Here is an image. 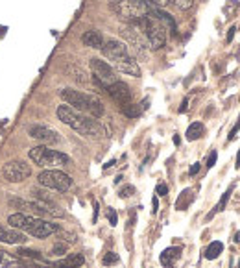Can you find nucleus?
Wrapping results in <instances>:
<instances>
[{
    "label": "nucleus",
    "mask_w": 240,
    "mask_h": 268,
    "mask_svg": "<svg viewBox=\"0 0 240 268\" xmlns=\"http://www.w3.org/2000/svg\"><path fill=\"white\" fill-rule=\"evenodd\" d=\"M109 6L120 19L126 20V25L139 22L152 8L148 4V0H111Z\"/></svg>",
    "instance_id": "5"
},
{
    "label": "nucleus",
    "mask_w": 240,
    "mask_h": 268,
    "mask_svg": "<svg viewBox=\"0 0 240 268\" xmlns=\"http://www.w3.org/2000/svg\"><path fill=\"white\" fill-rule=\"evenodd\" d=\"M198 172H200V163H194V165L190 166V176L198 174Z\"/></svg>",
    "instance_id": "37"
},
{
    "label": "nucleus",
    "mask_w": 240,
    "mask_h": 268,
    "mask_svg": "<svg viewBox=\"0 0 240 268\" xmlns=\"http://www.w3.org/2000/svg\"><path fill=\"white\" fill-rule=\"evenodd\" d=\"M102 263L106 264V266H109V264H116L118 263V255H116L115 252H109V254H106V257H104Z\"/></svg>",
    "instance_id": "29"
},
{
    "label": "nucleus",
    "mask_w": 240,
    "mask_h": 268,
    "mask_svg": "<svg viewBox=\"0 0 240 268\" xmlns=\"http://www.w3.org/2000/svg\"><path fill=\"white\" fill-rule=\"evenodd\" d=\"M135 25L139 26V30L144 34V37H146V41H148L150 44V48L152 50L163 48L164 43H166V28H164L163 22L152 13V10L144 15L139 22H135Z\"/></svg>",
    "instance_id": "4"
},
{
    "label": "nucleus",
    "mask_w": 240,
    "mask_h": 268,
    "mask_svg": "<svg viewBox=\"0 0 240 268\" xmlns=\"http://www.w3.org/2000/svg\"><path fill=\"white\" fill-rule=\"evenodd\" d=\"M179 142H181V139L178 135H174V144H179Z\"/></svg>",
    "instance_id": "41"
},
{
    "label": "nucleus",
    "mask_w": 240,
    "mask_h": 268,
    "mask_svg": "<svg viewBox=\"0 0 240 268\" xmlns=\"http://www.w3.org/2000/svg\"><path fill=\"white\" fill-rule=\"evenodd\" d=\"M168 192V187L164 185V183H161V185H157V194L159 196H164Z\"/></svg>",
    "instance_id": "35"
},
{
    "label": "nucleus",
    "mask_w": 240,
    "mask_h": 268,
    "mask_svg": "<svg viewBox=\"0 0 240 268\" xmlns=\"http://www.w3.org/2000/svg\"><path fill=\"white\" fill-rule=\"evenodd\" d=\"M240 130V120H238V124H236L235 128H233V130H231V133H229V141H233V139H235L236 137V132H238Z\"/></svg>",
    "instance_id": "36"
},
{
    "label": "nucleus",
    "mask_w": 240,
    "mask_h": 268,
    "mask_svg": "<svg viewBox=\"0 0 240 268\" xmlns=\"http://www.w3.org/2000/svg\"><path fill=\"white\" fill-rule=\"evenodd\" d=\"M10 204L22 211H30V213L37 214V216H58V218L65 216V213H63L59 207H48V205L41 204V202H37V200L28 202V200H19V198H11Z\"/></svg>",
    "instance_id": "10"
},
{
    "label": "nucleus",
    "mask_w": 240,
    "mask_h": 268,
    "mask_svg": "<svg viewBox=\"0 0 240 268\" xmlns=\"http://www.w3.org/2000/svg\"><path fill=\"white\" fill-rule=\"evenodd\" d=\"M152 205H154V213H157V209H159V200H157V196H154V200H152Z\"/></svg>",
    "instance_id": "39"
},
{
    "label": "nucleus",
    "mask_w": 240,
    "mask_h": 268,
    "mask_svg": "<svg viewBox=\"0 0 240 268\" xmlns=\"http://www.w3.org/2000/svg\"><path fill=\"white\" fill-rule=\"evenodd\" d=\"M39 185L46 187V189L52 190H59V192H65L72 187V178L65 172L58 170V168H48L43 170L37 176Z\"/></svg>",
    "instance_id": "7"
},
{
    "label": "nucleus",
    "mask_w": 240,
    "mask_h": 268,
    "mask_svg": "<svg viewBox=\"0 0 240 268\" xmlns=\"http://www.w3.org/2000/svg\"><path fill=\"white\" fill-rule=\"evenodd\" d=\"M89 65H91V70H92V80H94V83L98 87L107 89L111 83L118 82L115 74V68L111 67L109 63H106V61H102V59L98 58H92Z\"/></svg>",
    "instance_id": "9"
},
{
    "label": "nucleus",
    "mask_w": 240,
    "mask_h": 268,
    "mask_svg": "<svg viewBox=\"0 0 240 268\" xmlns=\"http://www.w3.org/2000/svg\"><path fill=\"white\" fill-rule=\"evenodd\" d=\"M152 10V13L157 17L161 22H163V26L164 28H168L170 30V34H174L176 35V32H178V26H176V20L172 19V15L170 13H166V11L163 10V8H150Z\"/></svg>",
    "instance_id": "19"
},
{
    "label": "nucleus",
    "mask_w": 240,
    "mask_h": 268,
    "mask_svg": "<svg viewBox=\"0 0 240 268\" xmlns=\"http://www.w3.org/2000/svg\"><path fill=\"white\" fill-rule=\"evenodd\" d=\"M83 263H85V257L82 254H70L58 263H54L50 268H80Z\"/></svg>",
    "instance_id": "18"
},
{
    "label": "nucleus",
    "mask_w": 240,
    "mask_h": 268,
    "mask_svg": "<svg viewBox=\"0 0 240 268\" xmlns=\"http://www.w3.org/2000/svg\"><path fill=\"white\" fill-rule=\"evenodd\" d=\"M15 264H17V257L0 248V268H15Z\"/></svg>",
    "instance_id": "25"
},
{
    "label": "nucleus",
    "mask_w": 240,
    "mask_h": 268,
    "mask_svg": "<svg viewBox=\"0 0 240 268\" xmlns=\"http://www.w3.org/2000/svg\"><path fill=\"white\" fill-rule=\"evenodd\" d=\"M185 109H187V100H185V102L181 104V107H179V111H185Z\"/></svg>",
    "instance_id": "40"
},
{
    "label": "nucleus",
    "mask_w": 240,
    "mask_h": 268,
    "mask_svg": "<svg viewBox=\"0 0 240 268\" xmlns=\"http://www.w3.org/2000/svg\"><path fill=\"white\" fill-rule=\"evenodd\" d=\"M89 115L94 118H100L104 115V104L98 96L91 94V100H89Z\"/></svg>",
    "instance_id": "20"
},
{
    "label": "nucleus",
    "mask_w": 240,
    "mask_h": 268,
    "mask_svg": "<svg viewBox=\"0 0 240 268\" xmlns=\"http://www.w3.org/2000/svg\"><path fill=\"white\" fill-rule=\"evenodd\" d=\"M179 257H181V248L179 246H172V248L164 250L163 254H161V257H159V261H161V264L164 268H172L179 261Z\"/></svg>",
    "instance_id": "17"
},
{
    "label": "nucleus",
    "mask_w": 240,
    "mask_h": 268,
    "mask_svg": "<svg viewBox=\"0 0 240 268\" xmlns=\"http://www.w3.org/2000/svg\"><path fill=\"white\" fill-rule=\"evenodd\" d=\"M28 156L35 165L43 166V168H58V166H65L70 163V157L67 154L52 150L48 147H34L28 152Z\"/></svg>",
    "instance_id": "6"
},
{
    "label": "nucleus",
    "mask_w": 240,
    "mask_h": 268,
    "mask_svg": "<svg viewBox=\"0 0 240 268\" xmlns=\"http://www.w3.org/2000/svg\"><path fill=\"white\" fill-rule=\"evenodd\" d=\"M15 257L30 259V261H43L41 252H35V250H30V248H19L17 252H15Z\"/></svg>",
    "instance_id": "22"
},
{
    "label": "nucleus",
    "mask_w": 240,
    "mask_h": 268,
    "mask_svg": "<svg viewBox=\"0 0 240 268\" xmlns=\"http://www.w3.org/2000/svg\"><path fill=\"white\" fill-rule=\"evenodd\" d=\"M135 192V187L133 185H126V187H122V189H120V198H130L131 194H133Z\"/></svg>",
    "instance_id": "31"
},
{
    "label": "nucleus",
    "mask_w": 240,
    "mask_h": 268,
    "mask_svg": "<svg viewBox=\"0 0 240 268\" xmlns=\"http://www.w3.org/2000/svg\"><path fill=\"white\" fill-rule=\"evenodd\" d=\"M122 113H124L126 117L130 118H137L142 113V109H140V106H135V104H126V106H122Z\"/></svg>",
    "instance_id": "27"
},
{
    "label": "nucleus",
    "mask_w": 240,
    "mask_h": 268,
    "mask_svg": "<svg viewBox=\"0 0 240 268\" xmlns=\"http://www.w3.org/2000/svg\"><path fill=\"white\" fill-rule=\"evenodd\" d=\"M235 32H236V26H231L229 34H227V41H233V35H235Z\"/></svg>",
    "instance_id": "38"
},
{
    "label": "nucleus",
    "mask_w": 240,
    "mask_h": 268,
    "mask_svg": "<svg viewBox=\"0 0 240 268\" xmlns=\"http://www.w3.org/2000/svg\"><path fill=\"white\" fill-rule=\"evenodd\" d=\"M8 224L11 228L19 229V231H26L35 239H46L50 235L58 233L59 226L52 224L48 220L39 218V216H34V214H26V213H13L10 214L8 218Z\"/></svg>",
    "instance_id": "2"
},
{
    "label": "nucleus",
    "mask_w": 240,
    "mask_h": 268,
    "mask_svg": "<svg viewBox=\"0 0 240 268\" xmlns=\"http://www.w3.org/2000/svg\"><path fill=\"white\" fill-rule=\"evenodd\" d=\"M61 98L67 102V106L74 107L76 111H85L89 113V100H91V94L80 93V91H74V89H61Z\"/></svg>",
    "instance_id": "12"
},
{
    "label": "nucleus",
    "mask_w": 240,
    "mask_h": 268,
    "mask_svg": "<svg viewBox=\"0 0 240 268\" xmlns=\"http://www.w3.org/2000/svg\"><path fill=\"white\" fill-rule=\"evenodd\" d=\"M231 192H233V187H229V189H227L226 192L222 194V200L218 202V204H216V207L211 211V213H209V216H207V218H212V216H214L216 213H220V211H224V209H226L227 202H229V196H231Z\"/></svg>",
    "instance_id": "24"
},
{
    "label": "nucleus",
    "mask_w": 240,
    "mask_h": 268,
    "mask_svg": "<svg viewBox=\"0 0 240 268\" xmlns=\"http://www.w3.org/2000/svg\"><path fill=\"white\" fill-rule=\"evenodd\" d=\"M28 135L32 139H37V141L48 142V144H56V142L61 141V137L56 130L48 126H43V124H34V126L28 128Z\"/></svg>",
    "instance_id": "13"
},
{
    "label": "nucleus",
    "mask_w": 240,
    "mask_h": 268,
    "mask_svg": "<svg viewBox=\"0 0 240 268\" xmlns=\"http://www.w3.org/2000/svg\"><path fill=\"white\" fill-rule=\"evenodd\" d=\"M120 34H122V37L126 39V43L130 44L131 48L139 54L140 58H148L150 44H148V41H146V37H144V34L139 30V26L137 25H124L122 28H120Z\"/></svg>",
    "instance_id": "8"
},
{
    "label": "nucleus",
    "mask_w": 240,
    "mask_h": 268,
    "mask_svg": "<svg viewBox=\"0 0 240 268\" xmlns=\"http://www.w3.org/2000/svg\"><path fill=\"white\" fill-rule=\"evenodd\" d=\"M216 152H211V156H209V159H207V168H212L214 166V163H216Z\"/></svg>",
    "instance_id": "34"
},
{
    "label": "nucleus",
    "mask_w": 240,
    "mask_h": 268,
    "mask_svg": "<svg viewBox=\"0 0 240 268\" xmlns=\"http://www.w3.org/2000/svg\"><path fill=\"white\" fill-rule=\"evenodd\" d=\"M58 118L63 124H67L68 128H72L74 132L82 133V135H85V137H96L102 133L98 122L85 117L83 113L76 111L74 107L67 106V104L58 107Z\"/></svg>",
    "instance_id": "3"
},
{
    "label": "nucleus",
    "mask_w": 240,
    "mask_h": 268,
    "mask_svg": "<svg viewBox=\"0 0 240 268\" xmlns=\"http://www.w3.org/2000/svg\"><path fill=\"white\" fill-rule=\"evenodd\" d=\"M115 163H116V161H109L107 165H104V168H109V166H113V165H115Z\"/></svg>",
    "instance_id": "42"
},
{
    "label": "nucleus",
    "mask_w": 240,
    "mask_h": 268,
    "mask_svg": "<svg viewBox=\"0 0 240 268\" xmlns=\"http://www.w3.org/2000/svg\"><path fill=\"white\" fill-rule=\"evenodd\" d=\"M203 135V124L202 122H194V124H190L187 130V141H196V139H200V137Z\"/></svg>",
    "instance_id": "23"
},
{
    "label": "nucleus",
    "mask_w": 240,
    "mask_h": 268,
    "mask_svg": "<svg viewBox=\"0 0 240 268\" xmlns=\"http://www.w3.org/2000/svg\"><path fill=\"white\" fill-rule=\"evenodd\" d=\"M148 4L152 6V8H164L168 2L166 0H148Z\"/></svg>",
    "instance_id": "33"
},
{
    "label": "nucleus",
    "mask_w": 240,
    "mask_h": 268,
    "mask_svg": "<svg viewBox=\"0 0 240 268\" xmlns=\"http://www.w3.org/2000/svg\"><path fill=\"white\" fill-rule=\"evenodd\" d=\"M102 52H104V56L111 61L113 68H116L118 72L128 74V76H135V78L140 76L139 63L135 61V58L130 54V48H128L124 43H120V41L116 39H109L104 43Z\"/></svg>",
    "instance_id": "1"
},
{
    "label": "nucleus",
    "mask_w": 240,
    "mask_h": 268,
    "mask_svg": "<svg viewBox=\"0 0 240 268\" xmlns=\"http://www.w3.org/2000/svg\"><path fill=\"white\" fill-rule=\"evenodd\" d=\"M236 168H238V166H240V150H238V157H236Z\"/></svg>",
    "instance_id": "43"
},
{
    "label": "nucleus",
    "mask_w": 240,
    "mask_h": 268,
    "mask_svg": "<svg viewBox=\"0 0 240 268\" xmlns=\"http://www.w3.org/2000/svg\"><path fill=\"white\" fill-rule=\"evenodd\" d=\"M166 2L174 4L179 10H190L192 6H194V0H166Z\"/></svg>",
    "instance_id": "28"
},
{
    "label": "nucleus",
    "mask_w": 240,
    "mask_h": 268,
    "mask_svg": "<svg viewBox=\"0 0 240 268\" xmlns=\"http://www.w3.org/2000/svg\"><path fill=\"white\" fill-rule=\"evenodd\" d=\"M82 41L85 46H89V48H96V50H102V46H104V43H106L104 35H102L98 30H89V32H85V34L82 35Z\"/></svg>",
    "instance_id": "16"
},
{
    "label": "nucleus",
    "mask_w": 240,
    "mask_h": 268,
    "mask_svg": "<svg viewBox=\"0 0 240 268\" xmlns=\"http://www.w3.org/2000/svg\"><path fill=\"white\" fill-rule=\"evenodd\" d=\"M0 242L6 244H24L26 242V235L24 231H19L15 228H4L0 224Z\"/></svg>",
    "instance_id": "15"
},
{
    "label": "nucleus",
    "mask_w": 240,
    "mask_h": 268,
    "mask_svg": "<svg viewBox=\"0 0 240 268\" xmlns=\"http://www.w3.org/2000/svg\"><path fill=\"white\" fill-rule=\"evenodd\" d=\"M238 268H240V261H238Z\"/></svg>",
    "instance_id": "44"
},
{
    "label": "nucleus",
    "mask_w": 240,
    "mask_h": 268,
    "mask_svg": "<svg viewBox=\"0 0 240 268\" xmlns=\"http://www.w3.org/2000/svg\"><path fill=\"white\" fill-rule=\"evenodd\" d=\"M107 218H109V224H111V226H116V222H118L116 211H115V209H109V213H107Z\"/></svg>",
    "instance_id": "32"
},
{
    "label": "nucleus",
    "mask_w": 240,
    "mask_h": 268,
    "mask_svg": "<svg viewBox=\"0 0 240 268\" xmlns=\"http://www.w3.org/2000/svg\"><path fill=\"white\" fill-rule=\"evenodd\" d=\"M2 176L10 183H20V181H26L32 176V168H30L26 161H10L2 168Z\"/></svg>",
    "instance_id": "11"
},
{
    "label": "nucleus",
    "mask_w": 240,
    "mask_h": 268,
    "mask_svg": "<svg viewBox=\"0 0 240 268\" xmlns=\"http://www.w3.org/2000/svg\"><path fill=\"white\" fill-rule=\"evenodd\" d=\"M50 254H52V255H63V254H67V244H56V246H52V250H50Z\"/></svg>",
    "instance_id": "30"
},
{
    "label": "nucleus",
    "mask_w": 240,
    "mask_h": 268,
    "mask_svg": "<svg viewBox=\"0 0 240 268\" xmlns=\"http://www.w3.org/2000/svg\"><path fill=\"white\" fill-rule=\"evenodd\" d=\"M106 91L109 93V96L113 98L116 104H120V106H126V104L131 102V89L128 87L124 82L111 83V85L106 89Z\"/></svg>",
    "instance_id": "14"
},
{
    "label": "nucleus",
    "mask_w": 240,
    "mask_h": 268,
    "mask_svg": "<svg viewBox=\"0 0 240 268\" xmlns=\"http://www.w3.org/2000/svg\"><path fill=\"white\" fill-rule=\"evenodd\" d=\"M222 252H224V244H222L220 240H214V242H211L207 246L203 255H205V259H209V261H214L216 257H220Z\"/></svg>",
    "instance_id": "21"
},
{
    "label": "nucleus",
    "mask_w": 240,
    "mask_h": 268,
    "mask_svg": "<svg viewBox=\"0 0 240 268\" xmlns=\"http://www.w3.org/2000/svg\"><path fill=\"white\" fill-rule=\"evenodd\" d=\"M15 268H50L48 264L37 263V261H30V259H19L17 257V264Z\"/></svg>",
    "instance_id": "26"
}]
</instances>
